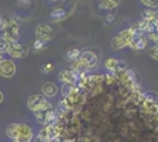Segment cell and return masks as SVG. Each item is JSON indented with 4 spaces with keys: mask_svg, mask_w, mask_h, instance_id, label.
Masks as SVG:
<instances>
[{
    "mask_svg": "<svg viewBox=\"0 0 158 142\" xmlns=\"http://www.w3.org/2000/svg\"><path fill=\"white\" fill-rule=\"evenodd\" d=\"M80 54H81V51L77 49V47H73V49H70L69 51H67V54H66V57H67V59H70V61H78L79 58H80Z\"/></svg>",
    "mask_w": 158,
    "mask_h": 142,
    "instance_id": "obj_16",
    "label": "cell"
},
{
    "mask_svg": "<svg viewBox=\"0 0 158 142\" xmlns=\"http://www.w3.org/2000/svg\"><path fill=\"white\" fill-rule=\"evenodd\" d=\"M0 37L2 41H18L19 39V24L13 18L2 19L0 26Z\"/></svg>",
    "mask_w": 158,
    "mask_h": 142,
    "instance_id": "obj_2",
    "label": "cell"
},
{
    "mask_svg": "<svg viewBox=\"0 0 158 142\" xmlns=\"http://www.w3.org/2000/svg\"><path fill=\"white\" fill-rule=\"evenodd\" d=\"M6 135L13 142H32V128L26 123H11L6 127Z\"/></svg>",
    "mask_w": 158,
    "mask_h": 142,
    "instance_id": "obj_1",
    "label": "cell"
},
{
    "mask_svg": "<svg viewBox=\"0 0 158 142\" xmlns=\"http://www.w3.org/2000/svg\"><path fill=\"white\" fill-rule=\"evenodd\" d=\"M2 59H5V58H2V56H1V54H0V62L2 61Z\"/></svg>",
    "mask_w": 158,
    "mask_h": 142,
    "instance_id": "obj_25",
    "label": "cell"
},
{
    "mask_svg": "<svg viewBox=\"0 0 158 142\" xmlns=\"http://www.w3.org/2000/svg\"><path fill=\"white\" fill-rule=\"evenodd\" d=\"M45 45V43H43V41H35V43H34V49L35 50H39V49H41V47Z\"/></svg>",
    "mask_w": 158,
    "mask_h": 142,
    "instance_id": "obj_21",
    "label": "cell"
},
{
    "mask_svg": "<svg viewBox=\"0 0 158 142\" xmlns=\"http://www.w3.org/2000/svg\"><path fill=\"white\" fill-rule=\"evenodd\" d=\"M2 101H4V94H2V91L0 90V104L2 103Z\"/></svg>",
    "mask_w": 158,
    "mask_h": 142,
    "instance_id": "obj_23",
    "label": "cell"
},
{
    "mask_svg": "<svg viewBox=\"0 0 158 142\" xmlns=\"http://www.w3.org/2000/svg\"><path fill=\"white\" fill-rule=\"evenodd\" d=\"M4 54H7V41H0V54L2 56Z\"/></svg>",
    "mask_w": 158,
    "mask_h": 142,
    "instance_id": "obj_19",
    "label": "cell"
},
{
    "mask_svg": "<svg viewBox=\"0 0 158 142\" xmlns=\"http://www.w3.org/2000/svg\"><path fill=\"white\" fill-rule=\"evenodd\" d=\"M1 24H2V18L0 17V26H1Z\"/></svg>",
    "mask_w": 158,
    "mask_h": 142,
    "instance_id": "obj_24",
    "label": "cell"
},
{
    "mask_svg": "<svg viewBox=\"0 0 158 142\" xmlns=\"http://www.w3.org/2000/svg\"><path fill=\"white\" fill-rule=\"evenodd\" d=\"M35 36H37V39L43 43H47L52 39L54 37V32H53V28L47 24H38L37 28H35Z\"/></svg>",
    "mask_w": 158,
    "mask_h": 142,
    "instance_id": "obj_6",
    "label": "cell"
},
{
    "mask_svg": "<svg viewBox=\"0 0 158 142\" xmlns=\"http://www.w3.org/2000/svg\"><path fill=\"white\" fill-rule=\"evenodd\" d=\"M27 108L33 113L52 108V103L43 94H33L27 98Z\"/></svg>",
    "mask_w": 158,
    "mask_h": 142,
    "instance_id": "obj_4",
    "label": "cell"
},
{
    "mask_svg": "<svg viewBox=\"0 0 158 142\" xmlns=\"http://www.w3.org/2000/svg\"><path fill=\"white\" fill-rule=\"evenodd\" d=\"M34 115L37 117V121L43 124H46V123H51L52 120L54 118V113H53V108L44 109V110H40L34 113Z\"/></svg>",
    "mask_w": 158,
    "mask_h": 142,
    "instance_id": "obj_10",
    "label": "cell"
},
{
    "mask_svg": "<svg viewBox=\"0 0 158 142\" xmlns=\"http://www.w3.org/2000/svg\"><path fill=\"white\" fill-rule=\"evenodd\" d=\"M50 1H59V0H50Z\"/></svg>",
    "mask_w": 158,
    "mask_h": 142,
    "instance_id": "obj_26",
    "label": "cell"
},
{
    "mask_svg": "<svg viewBox=\"0 0 158 142\" xmlns=\"http://www.w3.org/2000/svg\"><path fill=\"white\" fill-rule=\"evenodd\" d=\"M7 54L13 58H24L28 54V47L18 41H7Z\"/></svg>",
    "mask_w": 158,
    "mask_h": 142,
    "instance_id": "obj_5",
    "label": "cell"
},
{
    "mask_svg": "<svg viewBox=\"0 0 158 142\" xmlns=\"http://www.w3.org/2000/svg\"><path fill=\"white\" fill-rule=\"evenodd\" d=\"M104 67L106 70L116 72V71H123V69H125V64L123 63V61H119L116 58H107L104 62Z\"/></svg>",
    "mask_w": 158,
    "mask_h": 142,
    "instance_id": "obj_11",
    "label": "cell"
},
{
    "mask_svg": "<svg viewBox=\"0 0 158 142\" xmlns=\"http://www.w3.org/2000/svg\"><path fill=\"white\" fill-rule=\"evenodd\" d=\"M52 69H53V64H52V63H47V64H44V65L41 67V70H43L44 72H46V74H47V72H50Z\"/></svg>",
    "mask_w": 158,
    "mask_h": 142,
    "instance_id": "obj_20",
    "label": "cell"
},
{
    "mask_svg": "<svg viewBox=\"0 0 158 142\" xmlns=\"http://www.w3.org/2000/svg\"><path fill=\"white\" fill-rule=\"evenodd\" d=\"M80 63L86 67L87 69L94 68L97 64H98V56L94 54L93 51H83L80 54V58H79Z\"/></svg>",
    "mask_w": 158,
    "mask_h": 142,
    "instance_id": "obj_8",
    "label": "cell"
},
{
    "mask_svg": "<svg viewBox=\"0 0 158 142\" xmlns=\"http://www.w3.org/2000/svg\"><path fill=\"white\" fill-rule=\"evenodd\" d=\"M140 2L149 8H157L158 0H140Z\"/></svg>",
    "mask_w": 158,
    "mask_h": 142,
    "instance_id": "obj_18",
    "label": "cell"
},
{
    "mask_svg": "<svg viewBox=\"0 0 158 142\" xmlns=\"http://www.w3.org/2000/svg\"><path fill=\"white\" fill-rule=\"evenodd\" d=\"M148 54H149V56L151 57L152 59L158 61V44H156V45H153L152 47H150L149 51H148Z\"/></svg>",
    "mask_w": 158,
    "mask_h": 142,
    "instance_id": "obj_17",
    "label": "cell"
},
{
    "mask_svg": "<svg viewBox=\"0 0 158 142\" xmlns=\"http://www.w3.org/2000/svg\"><path fill=\"white\" fill-rule=\"evenodd\" d=\"M41 91H43V95L46 98H53V97H56L57 94L59 93V88L54 83H52V82H46V83L43 84Z\"/></svg>",
    "mask_w": 158,
    "mask_h": 142,
    "instance_id": "obj_12",
    "label": "cell"
},
{
    "mask_svg": "<svg viewBox=\"0 0 158 142\" xmlns=\"http://www.w3.org/2000/svg\"><path fill=\"white\" fill-rule=\"evenodd\" d=\"M146 38H145L143 34H137L133 37V39H132L131 44H130V46L133 47V49H136V50H144L145 47H146Z\"/></svg>",
    "mask_w": 158,
    "mask_h": 142,
    "instance_id": "obj_13",
    "label": "cell"
},
{
    "mask_svg": "<svg viewBox=\"0 0 158 142\" xmlns=\"http://www.w3.org/2000/svg\"><path fill=\"white\" fill-rule=\"evenodd\" d=\"M106 20L109 21V23H110V24H111V23H113V20H114V17H113V15H109V17H107V18H106Z\"/></svg>",
    "mask_w": 158,
    "mask_h": 142,
    "instance_id": "obj_22",
    "label": "cell"
},
{
    "mask_svg": "<svg viewBox=\"0 0 158 142\" xmlns=\"http://www.w3.org/2000/svg\"><path fill=\"white\" fill-rule=\"evenodd\" d=\"M66 14H67V12H66L64 8H54V10H52V12H51V19H53V20L58 21V20H61V19H64L66 17Z\"/></svg>",
    "mask_w": 158,
    "mask_h": 142,
    "instance_id": "obj_15",
    "label": "cell"
},
{
    "mask_svg": "<svg viewBox=\"0 0 158 142\" xmlns=\"http://www.w3.org/2000/svg\"><path fill=\"white\" fill-rule=\"evenodd\" d=\"M120 5V0H100L99 6L105 10H113Z\"/></svg>",
    "mask_w": 158,
    "mask_h": 142,
    "instance_id": "obj_14",
    "label": "cell"
},
{
    "mask_svg": "<svg viewBox=\"0 0 158 142\" xmlns=\"http://www.w3.org/2000/svg\"><path fill=\"white\" fill-rule=\"evenodd\" d=\"M17 72V65L12 59H2L0 62V76L12 78Z\"/></svg>",
    "mask_w": 158,
    "mask_h": 142,
    "instance_id": "obj_7",
    "label": "cell"
},
{
    "mask_svg": "<svg viewBox=\"0 0 158 142\" xmlns=\"http://www.w3.org/2000/svg\"><path fill=\"white\" fill-rule=\"evenodd\" d=\"M136 30L135 28H125L122 30L117 36H114L111 41V46L114 50H122L125 46L131 44L133 37L136 36Z\"/></svg>",
    "mask_w": 158,
    "mask_h": 142,
    "instance_id": "obj_3",
    "label": "cell"
},
{
    "mask_svg": "<svg viewBox=\"0 0 158 142\" xmlns=\"http://www.w3.org/2000/svg\"><path fill=\"white\" fill-rule=\"evenodd\" d=\"M58 80L63 84H74L78 81V72L73 69H63L58 75Z\"/></svg>",
    "mask_w": 158,
    "mask_h": 142,
    "instance_id": "obj_9",
    "label": "cell"
}]
</instances>
